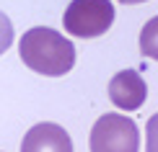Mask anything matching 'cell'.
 Returning <instances> with one entry per match:
<instances>
[{
	"label": "cell",
	"mask_w": 158,
	"mask_h": 152,
	"mask_svg": "<svg viewBox=\"0 0 158 152\" xmlns=\"http://www.w3.org/2000/svg\"><path fill=\"white\" fill-rule=\"evenodd\" d=\"M21 59L29 70L39 72L47 77H60L68 75L75 64V47L70 39H65L60 31L36 26L29 29L18 41Z\"/></svg>",
	"instance_id": "cell-1"
},
{
	"label": "cell",
	"mask_w": 158,
	"mask_h": 152,
	"mask_svg": "<svg viewBox=\"0 0 158 152\" xmlns=\"http://www.w3.org/2000/svg\"><path fill=\"white\" fill-rule=\"evenodd\" d=\"M88 147L91 152H140V131L132 119L122 114H104L91 129Z\"/></svg>",
	"instance_id": "cell-2"
},
{
	"label": "cell",
	"mask_w": 158,
	"mask_h": 152,
	"mask_svg": "<svg viewBox=\"0 0 158 152\" xmlns=\"http://www.w3.org/2000/svg\"><path fill=\"white\" fill-rule=\"evenodd\" d=\"M62 23L68 34L78 39L101 36L114 23V5H111V0H73L65 8Z\"/></svg>",
	"instance_id": "cell-3"
},
{
	"label": "cell",
	"mask_w": 158,
	"mask_h": 152,
	"mask_svg": "<svg viewBox=\"0 0 158 152\" xmlns=\"http://www.w3.org/2000/svg\"><path fill=\"white\" fill-rule=\"evenodd\" d=\"M148 85L135 70H122L109 83V98L119 111H135L145 103Z\"/></svg>",
	"instance_id": "cell-4"
},
{
	"label": "cell",
	"mask_w": 158,
	"mask_h": 152,
	"mask_svg": "<svg viewBox=\"0 0 158 152\" xmlns=\"http://www.w3.org/2000/svg\"><path fill=\"white\" fill-rule=\"evenodd\" d=\"M21 152H73V142L60 124L42 121L26 131Z\"/></svg>",
	"instance_id": "cell-5"
},
{
	"label": "cell",
	"mask_w": 158,
	"mask_h": 152,
	"mask_svg": "<svg viewBox=\"0 0 158 152\" xmlns=\"http://www.w3.org/2000/svg\"><path fill=\"white\" fill-rule=\"evenodd\" d=\"M140 49L148 59H156L158 62V16L150 18V21L143 26L140 31Z\"/></svg>",
	"instance_id": "cell-6"
},
{
	"label": "cell",
	"mask_w": 158,
	"mask_h": 152,
	"mask_svg": "<svg viewBox=\"0 0 158 152\" xmlns=\"http://www.w3.org/2000/svg\"><path fill=\"white\" fill-rule=\"evenodd\" d=\"M13 44V23L8 21L5 13H0V54H5Z\"/></svg>",
	"instance_id": "cell-7"
},
{
	"label": "cell",
	"mask_w": 158,
	"mask_h": 152,
	"mask_svg": "<svg viewBox=\"0 0 158 152\" xmlns=\"http://www.w3.org/2000/svg\"><path fill=\"white\" fill-rule=\"evenodd\" d=\"M145 152H158V114H153L145 124Z\"/></svg>",
	"instance_id": "cell-8"
},
{
	"label": "cell",
	"mask_w": 158,
	"mask_h": 152,
	"mask_svg": "<svg viewBox=\"0 0 158 152\" xmlns=\"http://www.w3.org/2000/svg\"><path fill=\"white\" fill-rule=\"evenodd\" d=\"M122 5H137V3H145V0H119Z\"/></svg>",
	"instance_id": "cell-9"
}]
</instances>
